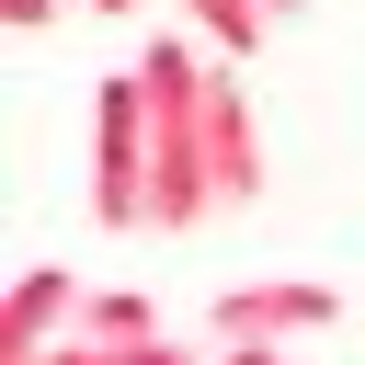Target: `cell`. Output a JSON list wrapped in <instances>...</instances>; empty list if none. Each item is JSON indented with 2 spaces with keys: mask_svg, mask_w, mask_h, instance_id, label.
<instances>
[{
  "mask_svg": "<svg viewBox=\"0 0 365 365\" xmlns=\"http://www.w3.org/2000/svg\"><path fill=\"white\" fill-rule=\"evenodd\" d=\"M46 365H194V354H182L171 331H160V342H57Z\"/></svg>",
  "mask_w": 365,
  "mask_h": 365,
  "instance_id": "obj_7",
  "label": "cell"
},
{
  "mask_svg": "<svg viewBox=\"0 0 365 365\" xmlns=\"http://www.w3.org/2000/svg\"><path fill=\"white\" fill-rule=\"evenodd\" d=\"M68 342H160V308L137 297V285H91L80 297V331Z\"/></svg>",
  "mask_w": 365,
  "mask_h": 365,
  "instance_id": "obj_5",
  "label": "cell"
},
{
  "mask_svg": "<svg viewBox=\"0 0 365 365\" xmlns=\"http://www.w3.org/2000/svg\"><path fill=\"white\" fill-rule=\"evenodd\" d=\"M262 11H274V23H285V11H297V0H262Z\"/></svg>",
  "mask_w": 365,
  "mask_h": 365,
  "instance_id": "obj_11",
  "label": "cell"
},
{
  "mask_svg": "<svg viewBox=\"0 0 365 365\" xmlns=\"http://www.w3.org/2000/svg\"><path fill=\"white\" fill-rule=\"evenodd\" d=\"M80 297H91V285H80L68 262H23V274H11V308H0V365H46V354L80 331Z\"/></svg>",
  "mask_w": 365,
  "mask_h": 365,
  "instance_id": "obj_4",
  "label": "cell"
},
{
  "mask_svg": "<svg viewBox=\"0 0 365 365\" xmlns=\"http://www.w3.org/2000/svg\"><path fill=\"white\" fill-rule=\"evenodd\" d=\"M137 80H148V228H160V240H194L205 217H228V205L262 194L251 91L217 80L182 34H148Z\"/></svg>",
  "mask_w": 365,
  "mask_h": 365,
  "instance_id": "obj_1",
  "label": "cell"
},
{
  "mask_svg": "<svg viewBox=\"0 0 365 365\" xmlns=\"http://www.w3.org/2000/svg\"><path fill=\"white\" fill-rule=\"evenodd\" d=\"M342 319V285H319V274H274V285H228L217 308H205V331L217 342H297V331H331Z\"/></svg>",
  "mask_w": 365,
  "mask_h": 365,
  "instance_id": "obj_3",
  "label": "cell"
},
{
  "mask_svg": "<svg viewBox=\"0 0 365 365\" xmlns=\"http://www.w3.org/2000/svg\"><path fill=\"white\" fill-rule=\"evenodd\" d=\"M91 217L148 228V80L137 68H114L91 91Z\"/></svg>",
  "mask_w": 365,
  "mask_h": 365,
  "instance_id": "obj_2",
  "label": "cell"
},
{
  "mask_svg": "<svg viewBox=\"0 0 365 365\" xmlns=\"http://www.w3.org/2000/svg\"><path fill=\"white\" fill-rule=\"evenodd\" d=\"M182 11H194V23H205L228 57H251V46L274 34V11H262V0H182Z\"/></svg>",
  "mask_w": 365,
  "mask_h": 365,
  "instance_id": "obj_6",
  "label": "cell"
},
{
  "mask_svg": "<svg viewBox=\"0 0 365 365\" xmlns=\"http://www.w3.org/2000/svg\"><path fill=\"white\" fill-rule=\"evenodd\" d=\"M217 365H285V354H274V342H228Z\"/></svg>",
  "mask_w": 365,
  "mask_h": 365,
  "instance_id": "obj_9",
  "label": "cell"
},
{
  "mask_svg": "<svg viewBox=\"0 0 365 365\" xmlns=\"http://www.w3.org/2000/svg\"><path fill=\"white\" fill-rule=\"evenodd\" d=\"M80 11H137V0H80Z\"/></svg>",
  "mask_w": 365,
  "mask_h": 365,
  "instance_id": "obj_10",
  "label": "cell"
},
{
  "mask_svg": "<svg viewBox=\"0 0 365 365\" xmlns=\"http://www.w3.org/2000/svg\"><path fill=\"white\" fill-rule=\"evenodd\" d=\"M46 11H57V0H0V23H11V34H34Z\"/></svg>",
  "mask_w": 365,
  "mask_h": 365,
  "instance_id": "obj_8",
  "label": "cell"
}]
</instances>
